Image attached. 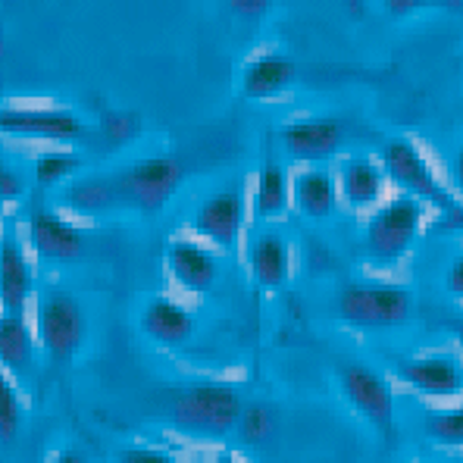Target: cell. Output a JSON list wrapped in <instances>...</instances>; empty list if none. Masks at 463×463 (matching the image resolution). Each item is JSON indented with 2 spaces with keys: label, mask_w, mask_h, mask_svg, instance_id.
Segmentation results:
<instances>
[{
  "label": "cell",
  "mask_w": 463,
  "mask_h": 463,
  "mask_svg": "<svg viewBox=\"0 0 463 463\" xmlns=\"http://www.w3.org/2000/svg\"><path fill=\"white\" fill-rule=\"evenodd\" d=\"M448 288L463 298V257H458V260L451 263V269H448Z\"/></svg>",
  "instance_id": "f1b7e54d"
},
{
  "label": "cell",
  "mask_w": 463,
  "mask_h": 463,
  "mask_svg": "<svg viewBox=\"0 0 463 463\" xmlns=\"http://www.w3.org/2000/svg\"><path fill=\"white\" fill-rule=\"evenodd\" d=\"M188 169L179 156L156 154L141 156L104 175H85L66 188V203L79 216L113 213V210H138L156 213L175 197Z\"/></svg>",
  "instance_id": "6da1fadb"
},
{
  "label": "cell",
  "mask_w": 463,
  "mask_h": 463,
  "mask_svg": "<svg viewBox=\"0 0 463 463\" xmlns=\"http://www.w3.org/2000/svg\"><path fill=\"white\" fill-rule=\"evenodd\" d=\"M285 154L298 163H323L342 151L347 141V122L335 116H307L279 128Z\"/></svg>",
  "instance_id": "9c48e42d"
},
{
  "label": "cell",
  "mask_w": 463,
  "mask_h": 463,
  "mask_svg": "<svg viewBox=\"0 0 463 463\" xmlns=\"http://www.w3.org/2000/svg\"><path fill=\"white\" fill-rule=\"evenodd\" d=\"M291 201L307 220H329L338 207V185L323 169H307L291 182Z\"/></svg>",
  "instance_id": "ffe728a7"
},
{
  "label": "cell",
  "mask_w": 463,
  "mask_h": 463,
  "mask_svg": "<svg viewBox=\"0 0 463 463\" xmlns=\"http://www.w3.org/2000/svg\"><path fill=\"white\" fill-rule=\"evenodd\" d=\"M398 376L407 385L420 388L426 394H439V398H451V394L463 392V370L451 357H439V354L404 360L398 366Z\"/></svg>",
  "instance_id": "e0dca14e"
},
{
  "label": "cell",
  "mask_w": 463,
  "mask_h": 463,
  "mask_svg": "<svg viewBox=\"0 0 463 463\" xmlns=\"http://www.w3.org/2000/svg\"><path fill=\"white\" fill-rule=\"evenodd\" d=\"M451 182H454V192L463 194V147L454 154V160H451Z\"/></svg>",
  "instance_id": "f546056e"
},
{
  "label": "cell",
  "mask_w": 463,
  "mask_h": 463,
  "mask_svg": "<svg viewBox=\"0 0 463 463\" xmlns=\"http://www.w3.org/2000/svg\"><path fill=\"white\" fill-rule=\"evenodd\" d=\"M85 313L81 304L72 295L63 291H47L38 304V323H35V335L38 345L44 347V354L53 364H70L76 360V354L85 345Z\"/></svg>",
  "instance_id": "8992f818"
},
{
  "label": "cell",
  "mask_w": 463,
  "mask_h": 463,
  "mask_svg": "<svg viewBox=\"0 0 463 463\" xmlns=\"http://www.w3.org/2000/svg\"><path fill=\"white\" fill-rule=\"evenodd\" d=\"M244 216H248V207H244L241 192H216L194 210L192 229L213 248L232 250L241 238Z\"/></svg>",
  "instance_id": "8fae6325"
},
{
  "label": "cell",
  "mask_w": 463,
  "mask_h": 463,
  "mask_svg": "<svg viewBox=\"0 0 463 463\" xmlns=\"http://www.w3.org/2000/svg\"><path fill=\"white\" fill-rule=\"evenodd\" d=\"M53 463H88L85 460V454L76 451V448H70V451H63V454H57V460Z\"/></svg>",
  "instance_id": "4dcf8cb0"
},
{
  "label": "cell",
  "mask_w": 463,
  "mask_h": 463,
  "mask_svg": "<svg viewBox=\"0 0 463 463\" xmlns=\"http://www.w3.org/2000/svg\"><path fill=\"white\" fill-rule=\"evenodd\" d=\"M244 417V401L232 385L222 383H194L173 394L169 420L185 435L207 441H220L235 432Z\"/></svg>",
  "instance_id": "7a4b0ae2"
},
{
  "label": "cell",
  "mask_w": 463,
  "mask_h": 463,
  "mask_svg": "<svg viewBox=\"0 0 463 463\" xmlns=\"http://www.w3.org/2000/svg\"><path fill=\"white\" fill-rule=\"evenodd\" d=\"M291 201V188L285 179V169L279 160H263L260 173H257V188H254V213L260 220H272V216H282L285 207Z\"/></svg>",
  "instance_id": "44dd1931"
},
{
  "label": "cell",
  "mask_w": 463,
  "mask_h": 463,
  "mask_svg": "<svg viewBox=\"0 0 463 463\" xmlns=\"http://www.w3.org/2000/svg\"><path fill=\"white\" fill-rule=\"evenodd\" d=\"M19 426H23V401H19V392L10 383V376L0 373V445L16 439Z\"/></svg>",
  "instance_id": "cb8c5ba5"
},
{
  "label": "cell",
  "mask_w": 463,
  "mask_h": 463,
  "mask_svg": "<svg viewBox=\"0 0 463 463\" xmlns=\"http://www.w3.org/2000/svg\"><path fill=\"white\" fill-rule=\"evenodd\" d=\"M23 194V182H19L16 173H10V166L0 163V197H16Z\"/></svg>",
  "instance_id": "83f0119b"
},
{
  "label": "cell",
  "mask_w": 463,
  "mask_h": 463,
  "mask_svg": "<svg viewBox=\"0 0 463 463\" xmlns=\"http://www.w3.org/2000/svg\"><path fill=\"white\" fill-rule=\"evenodd\" d=\"M29 244L47 263H72L85 250V235L76 222L51 207H35L29 213Z\"/></svg>",
  "instance_id": "30bf717a"
},
{
  "label": "cell",
  "mask_w": 463,
  "mask_h": 463,
  "mask_svg": "<svg viewBox=\"0 0 463 463\" xmlns=\"http://www.w3.org/2000/svg\"><path fill=\"white\" fill-rule=\"evenodd\" d=\"M383 169L385 179L401 188V194L413 197L420 203H432L445 216H451L460 207V201L445 188L426 154L411 138H392L383 147Z\"/></svg>",
  "instance_id": "5b68a950"
},
{
  "label": "cell",
  "mask_w": 463,
  "mask_h": 463,
  "mask_svg": "<svg viewBox=\"0 0 463 463\" xmlns=\"http://www.w3.org/2000/svg\"><path fill=\"white\" fill-rule=\"evenodd\" d=\"M166 269L182 291L207 295L220 279V260L210 248L192 238H175L166 244Z\"/></svg>",
  "instance_id": "7c38bea8"
},
{
  "label": "cell",
  "mask_w": 463,
  "mask_h": 463,
  "mask_svg": "<svg viewBox=\"0 0 463 463\" xmlns=\"http://www.w3.org/2000/svg\"><path fill=\"white\" fill-rule=\"evenodd\" d=\"M269 411L267 407H244V417L241 423H238V432H241L244 441H250V445H257V441H263L269 435Z\"/></svg>",
  "instance_id": "d4e9b609"
},
{
  "label": "cell",
  "mask_w": 463,
  "mask_h": 463,
  "mask_svg": "<svg viewBox=\"0 0 463 463\" xmlns=\"http://www.w3.org/2000/svg\"><path fill=\"white\" fill-rule=\"evenodd\" d=\"M338 385H342L347 404L392 445L394 435H398V423H394L392 385H388L383 373H376L366 364H345L338 370Z\"/></svg>",
  "instance_id": "52a82bcc"
},
{
  "label": "cell",
  "mask_w": 463,
  "mask_h": 463,
  "mask_svg": "<svg viewBox=\"0 0 463 463\" xmlns=\"http://www.w3.org/2000/svg\"><path fill=\"white\" fill-rule=\"evenodd\" d=\"M342 197L351 207H373L385 192V169L383 163L370 160V156H354L342 166V179H338Z\"/></svg>",
  "instance_id": "d6986e66"
},
{
  "label": "cell",
  "mask_w": 463,
  "mask_h": 463,
  "mask_svg": "<svg viewBox=\"0 0 463 463\" xmlns=\"http://www.w3.org/2000/svg\"><path fill=\"white\" fill-rule=\"evenodd\" d=\"M38 364V335L25 313L0 310V370L10 376H32Z\"/></svg>",
  "instance_id": "5bb4252c"
},
{
  "label": "cell",
  "mask_w": 463,
  "mask_h": 463,
  "mask_svg": "<svg viewBox=\"0 0 463 463\" xmlns=\"http://www.w3.org/2000/svg\"><path fill=\"white\" fill-rule=\"evenodd\" d=\"M298 81V63L285 53H260L241 70V91L250 100H267Z\"/></svg>",
  "instance_id": "2e32d148"
},
{
  "label": "cell",
  "mask_w": 463,
  "mask_h": 463,
  "mask_svg": "<svg viewBox=\"0 0 463 463\" xmlns=\"http://www.w3.org/2000/svg\"><path fill=\"white\" fill-rule=\"evenodd\" d=\"M229 10L235 16H241L244 23H260L272 10V4H267V0H235V4H229Z\"/></svg>",
  "instance_id": "4316f807"
},
{
  "label": "cell",
  "mask_w": 463,
  "mask_h": 463,
  "mask_svg": "<svg viewBox=\"0 0 463 463\" xmlns=\"http://www.w3.org/2000/svg\"><path fill=\"white\" fill-rule=\"evenodd\" d=\"M426 222V203L401 194L376 210L366 222L364 248L376 267H394L411 254L413 241L420 238Z\"/></svg>",
  "instance_id": "277c9868"
},
{
  "label": "cell",
  "mask_w": 463,
  "mask_h": 463,
  "mask_svg": "<svg viewBox=\"0 0 463 463\" xmlns=\"http://www.w3.org/2000/svg\"><path fill=\"white\" fill-rule=\"evenodd\" d=\"M119 463H179V460L166 451H156V448L132 445V448H122L119 451Z\"/></svg>",
  "instance_id": "484cf974"
},
{
  "label": "cell",
  "mask_w": 463,
  "mask_h": 463,
  "mask_svg": "<svg viewBox=\"0 0 463 463\" xmlns=\"http://www.w3.org/2000/svg\"><path fill=\"white\" fill-rule=\"evenodd\" d=\"M445 220H448V222H445L448 229H463V203H460L458 210H454L451 216H445Z\"/></svg>",
  "instance_id": "1f68e13d"
},
{
  "label": "cell",
  "mask_w": 463,
  "mask_h": 463,
  "mask_svg": "<svg viewBox=\"0 0 463 463\" xmlns=\"http://www.w3.org/2000/svg\"><path fill=\"white\" fill-rule=\"evenodd\" d=\"M138 326L151 342L179 347L194 335V317L188 307H182L179 301H169V298H154L141 307Z\"/></svg>",
  "instance_id": "9a60e30c"
},
{
  "label": "cell",
  "mask_w": 463,
  "mask_h": 463,
  "mask_svg": "<svg viewBox=\"0 0 463 463\" xmlns=\"http://www.w3.org/2000/svg\"><path fill=\"white\" fill-rule=\"evenodd\" d=\"M423 429L432 441L448 448H463V407L451 411H429L423 420Z\"/></svg>",
  "instance_id": "603a6c76"
},
{
  "label": "cell",
  "mask_w": 463,
  "mask_h": 463,
  "mask_svg": "<svg viewBox=\"0 0 463 463\" xmlns=\"http://www.w3.org/2000/svg\"><path fill=\"white\" fill-rule=\"evenodd\" d=\"M248 267L254 282L260 285L263 291H276L288 282L291 272V250L285 244V238L279 232H263L250 241L248 250Z\"/></svg>",
  "instance_id": "ac0fdd59"
},
{
  "label": "cell",
  "mask_w": 463,
  "mask_h": 463,
  "mask_svg": "<svg viewBox=\"0 0 463 463\" xmlns=\"http://www.w3.org/2000/svg\"><path fill=\"white\" fill-rule=\"evenodd\" d=\"M0 135L53 145H79L88 138V122L57 107H0Z\"/></svg>",
  "instance_id": "ba28073f"
},
{
  "label": "cell",
  "mask_w": 463,
  "mask_h": 463,
  "mask_svg": "<svg viewBox=\"0 0 463 463\" xmlns=\"http://www.w3.org/2000/svg\"><path fill=\"white\" fill-rule=\"evenodd\" d=\"M220 463H238V460H235V458H229V454H222Z\"/></svg>",
  "instance_id": "836d02e7"
},
{
  "label": "cell",
  "mask_w": 463,
  "mask_h": 463,
  "mask_svg": "<svg viewBox=\"0 0 463 463\" xmlns=\"http://www.w3.org/2000/svg\"><path fill=\"white\" fill-rule=\"evenodd\" d=\"M35 291V269L23 244L13 235L0 241V307L4 313H25Z\"/></svg>",
  "instance_id": "4fadbf2b"
},
{
  "label": "cell",
  "mask_w": 463,
  "mask_h": 463,
  "mask_svg": "<svg viewBox=\"0 0 463 463\" xmlns=\"http://www.w3.org/2000/svg\"><path fill=\"white\" fill-rule=\"evenodd\" d=\"M451 329H454V335H458V342L463 347V323H451Z\"/></svg>",
  "instance_id": "d6a6232c"
},
{
  "label": "cell",
  "mask_w": 463,
  "mask_h": 463,
  "mask_svg": "<svg viewBox=\"0 0 463 463\" xmlns=\"http://www.w3.org/2000/svg\"><path fill=\"white\" fill-rule=\"evenodd\" d=\"M335 317L354 329H398L413 317V295L394 282H347L335 291Z\"/></svg>",
  "instance_id": "3957f363"
},
{
  "label": "cell",
  "mask_w": 463,
  "mask_h": 463,
  "mask_svg": "<svg viewBox=\"0 0 463 463\" xmlns=\"http://www.w3.org/2000/svg\"><path fill=\"white\" fill-rule=\"evenodd\" d=\"M0 222H4V216H0ZM0 241H4V238H0Z\"/></svg>",
  "instance_id": "e575fe53"
},
{
  "label": "cell",
  "mask_w": 463,
  "mask_h": 463,
  "mask_svg": "<svg viewBox=\"0 0 463 463\" xmlns=\"http://www.w3.org/2000/svg\"><path fill=\"white\" fill-rule=\"evenodd\" d=\"M81 169V156L76 151H44L35 160V182L38 188H57L72 179Z\"/></svg>",
  "instance_id": "7402d4cb"
}]
</instances>
